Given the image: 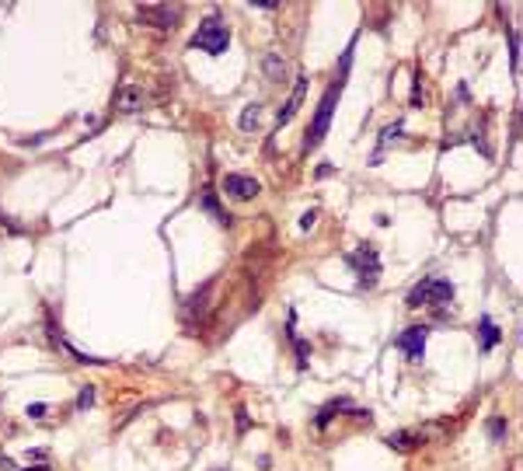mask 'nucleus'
I'll return each mask as SVG.
<instances>
[{"label":"nucleus","instance_id":"1","mask_svg":"<svg viewBox=\"0 0 523 471\" xmlns=\"http://www.w3.org/2000/svg\"><path fill=\"white\" fill-rule=\"evenodd\" d=\"M349 63H353V53H342V74H339V81L325 91V98H321V105H318L314 126H311V133H307V140H304V154L314 150V147L325 140V133H328V126H332V115H335V105H339V95H342V84H346V74H349Z\"/></svg>","mask_w":523,"mask_h":471},{"label":"nucleus","instance_id":"2","mask_svg":"<svg viewBox=\"0 0 523 471\" xmlns=\"http://www.w3.org/2000/svg\"><path fill=\"white\" fill-rule=\"evenodd\" d=\"M453 301V283L450 280H443V276H429V280H422L419 287H412L408 290V308H436V304H450Z\"/></svg>","mask_w":523,"mask_h":471},{"label":"nucleus","instance_id":"3","mask_svg":"<svg viewBox=\"0 0 523 471\" xmlns=\"http://www.w3.org/2000/svg\"><path fill=\"white\" fill-rule=\"evenodd\" d=\"M227 42H230V32H227V25L220 18H206L195 29V35H192V49H202L209 56H220L227 49Z\"/></svg>","mask_w":523,"mask_h":471},{"label":"nucleus","instance_id":"4","mask_svg":"<svg viewBox=\"0 0 523 471\" xmlns=\"http://www.w3.org/2000/svg\"><path fill=\"white\" fill-rule=\"evenodd\" d=\"M136 18L150 29H164L171 32L178 22H182V4H140L136 8Z\"/></svg>","mask_w":523,"mask_h":471},{"label":"nucleus","instance_id":"5","mask_svg":"<svg viewBox=\"0 0 523 471\" xmlns=\"http://www.w3.org/2000/svg\"><path fill=\"white\" fill-rule=\"evenodd\" d=\"M346 262L360 273V283H363V287H373V283H377V276H380V259H377V252H373V248L353 252Z\"/></svg>","mask_w":523,"mask_h":471},{"label":"nucleus","instance_id":"6","mask_svg":"<svg viewBox=\"0 0 523 471\" xmlns=\"http://www.w3.org/2000/svg\"><path fill=\"white\" fill-rule=\"evenodd\" d=\"M426 339H429V328H426V325L405 328V332L398 335V349H405V353H408V360H412V363H419V360H422V353H426Z\"/></svg>","mask_w":523,"mask_h":471},{"label":"nucleus","instance_id":"7","mask_svg":"<svg viewBox=\"0 0 523 471\" xmlns=\"http://www.w3.org/2000/svg\"><path fill=\"white\" fill-rule=\"evenodd\" d=\"M223 192H227L230 199L244 202V199H255V195H258V182H255L251 175H227V178H223Z\"/></svg>","mask_w":523,"mask_h":471},{"label":"nucleus","instance_id":"8","mask_svg":"<svg viewBox=\"0 0 523 471\" xmlns=\"http://www.w3.org/2000/svg\"><path fill=\"white\" fill-rule=\"evenodd\" d=\"M307 84H311L307 77H300V81H297V88H293L290 102H287V105H283V112L276 115V126H290V122H293V115L300 112V105H304V98H307Z\"/></svg>","mask_w":523,"mask_h":471},{"label":"nucleus","instance_id":"9","mask_svg":"<svg viewBox=\"0 0 523 471\" xmlns=\"http://www.w3.org/2000/svg\"><path fill=\"white\" fill-rule=\"evenodd\" d=\"M147 105V95L140 91V84H122L115 95V109L119 112H140Z\"/></svg>","mask_w":523,"mask_h":471},{"label":"nucleus","instance_id":"10","mask_svg":"<svg viewBox=\"0 0 523 471\" xmlns=\"http://www.w3.org/2000/svg\"><path fill=\"white\" fill-rule=\"evenodd\" d=\"M478 339H481V349L488 353V349H495V346H499L502 332L495 328V321H492V318H481V325H478Z\"/></svg>","mask_w":523,"mask_h":471},{"label":"nucleus","instance_id":"11","mask_svg":"<svg viewBox=\"0 0 523 471\" xmlns=\"http://www.w3.org/2000/svg\"><path fill=\"white\" fill-rule=\"evenodd\" d=\"M262 70H266L269 81H283V77H287V60H283L280 53H269L266 60H262Z\"/></svg>","mask_w":523,"mask_h":471},{"label":"nucleus","instance_id":"12","mask_svg":"<svg viewBox=\"0 0 523 471\" xmlns=\"http://www.w3.org/2000/svg\"><path fill=\"white\" fill-rule=\"evenodd\" d=\"M387 443L394 450H412L415 443H422V433H394V436H387Z\"/></svg>","mask_w":523,"mask_h":471},{"label":"nucleus","instance_id":"13","mask_svg":"<svg viewBox=\"0 0 523 471\" xmlns=\"http://www.w3.org/2000/svg\"><path fill=\"white\" fill-rule=\"evenodd\" d=\"M342 408H349V401H346V398H342V401H332V405H325V408H321V415L314 419V426H318V429H325V426L335 419V412H342Z\"/></svg>","mask_w":523,"mask_h":471},{"label":"nucleus","instance_id":"14","mask_svg":"<svg viewBox=\"0 0 523 471\" xmlns=\"http://www.w3.org/2000/svg\"><path fill=\"white\" fill-rule=\"evenodd\" d=\"M209 294H213V283H206L199 294H192V297H188V314L195 311V318H202V311H206V304H202V301H206Z\"/></svg>","mask_w":523,"mask_h":471},{"label":"nucleus","instance_id":"15","mask_svg":"<svg viewBox=\"0 0 523 471\" xmlns=\"http://www.w3.org/2000/svg\"><path fill=\"white\" fill-rule=\"evenodd\" d=\"M258 122H262V105H248L241 115V129H255Z\"/></svg>","mask_w":523,"mask_h":471},{"label":"nucleus","instance_id":"16","mask_svg":"<svg viewBox=\"0 0 523 471\" xmlns=\"http://www.w3.org/2000/svg\"><path fill=\"white\" fill-rule=\"evenodd\" d=\"M509 63H513V70H516V63H520V42H516V32H509Z\"/></svg>","mask_w":523,"mask_h":471},{"label":"nucleus","instance_id":"17","mask_svg":"<svg viewBox=\"0 0 523 471\" xmlns=\"http://www.w3.org/2000/svg\"><path fill=\"white\" fill-rule=\"evenodd\" d=\"M91 401H95V391H91V388H84V391H81V398H77V408H91Z\"/></svg>","mask_w":523,"mask_h":471},{"label":"nucleus","instance_id":"18","mask_svg":"<svg viewBox=\"0 0 523 471\" xmlns=\"http://www.w3.org/2000/svg\"><path fill=\"white\" fill-rule=\"evenodd\" d=\"M488 433H492V440H499V436L506 433V422H502V419H492V422H488Z\"/></svg>","mask_w":523,"mask_h":471},{"label":"nucleus","instance_id":"19","mask_svg":"<svg viewBox=\"0 0 523 471\" xmlns=\"http://www.w3.org/2000/svg\"><path fill=\"white\" fill-rule=\"evenodd\" d=\"M412 105H422V84H419V77L412 84Z\"/></svg>","mask_w":523,"mask_h":471},{"label":"nucleus","instance_id":"20","mask_svg":"<svg viewBox=\"0 0 523 471\" xmlns=\"http://www.w3.org/2000/svg\"><path fill=\"white\" fill-rule=\"evenodd\" d=\"M314 220H318V213L311 209V213H304V216H300V227H304V230H311V227H314Z\"/></svg>","mask_w":523,"mask_h":471},{"label":"nucleus","instance_id":"21","mask_svg":"<svg viewBox=\"0 0 523 471\" xmlns=\"http://www.w3.org/2000/svg\"><path fill=\"white\" fill-rule=\"evenodd\" d=\"M42 412H46V405H32V408H29V415H32V419H39Z\"/></svg>","mask_w":523,"mask_h":471}]
</instances>
